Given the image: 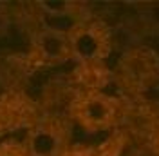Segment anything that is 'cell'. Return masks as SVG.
Segmentation results:
<instances>
[{
  "label": "cell",
  "mask_w": 159,
  "mask_h": 156,
  "mask_svg": "<svg viewBox=\"0 0 159 156\" xmlns=\"http://www.w3.org/2000/svg\"><path fill=\"white\" fill-rule=\"evenodd\" d=\"M132 156H159L156 151H152V149H139V151H136Z\"/></svg>",
  "instance_id": "cell-10"
},
{
  "label": "cell",
  "mask_w": 159,
  "mask_h": 156,
  "mask_svg": "<svg viewBox=\"0 0 159 156\" xmlns=\"http://www.w3.org/2000/svg\"><path fill=\"white\" fill-rule=\"evenodd\" d=\"M67 37L72 62H78L81 66H98L110 56L112 35L101 20H83Z\"/></svg>",
  "instance_id": "cell-2"
},
{
  "label": "cell",
  "mask_w": 159,
  "mask_h": 156,
  "mask_svg": "<svg viewBox=\"0 0 159 156\" xmlns=\"http://www.w3.org/2000/svg\"><path fill=\"white\" fill-rule=\"evenodd\" d=\"M123 80L130 87L147 89L159 78V60L152 49H134L121 62Z\"/></svg>",
  "instance_id": "cell-6"
},
{
  "label": "cell",
  "mask_w": 159,
  "mask_h": 156,
  "mask_svg": "<svg viewBox=\"0 0 159 156\" xmlns=\"http://www.w3.org/2000/svg\"><path fill=\"white\" fill-rule=\"evenodd\" d=\"M63 156H101L98 149L94 147H87V145H70Z\"/></svg>",
  "instance_id": "cell-9"
},
{
  "label": "cell",
  "mask_w": 159,
  "mask_h": 156,
  "mask_svg": "<svg viewBox=\"0 0 159 156\" xmlns=\"http://www.w3.org/2000/svg\"><path fill=\"white\" fill-rule=\"evenodd\" d=\"M119 104L103 91H85L70 102L69 115L87 133H103L114 127L118 120Z\"/></svg>",
  "instance_id": "cell-1"
},
{
  "label": "cell",
  "mask_w": 159,
  "mask_h": 156,
  "mask_svg": "<svg viewBox=\"0 0 159 156\" xmlns=\"http://www.w3.org/2000/svg\"><path fill=\"white\" fill-rule=\"evenodd\" d=\"M31 56L40 66H61L70 62L69 37L65 33L38 27L31 35Z\"/></svg>",
  "instance_id": "cell-5"
},
{
  "label": "cell",
  "mask_w": 159,
  "mask_h": 156,
  "mask_svg": "<svg viewBox=\"0 0 159 156\" xmlns=\"http://www.w3.org/2000/svg\"><path fill=\"white\" fill-rule=\"evenodd\" d=\"M0 156H29L22 140H6L0 142Z\"/></svg>",
  "instance_id": "cell-7"
},
{
  "label": "cell",
  "mask_w": 159,
  "mask_h": 156,
  "mask_svg": "<svg viewBox=\"0 0 159 156\" xmlns=\"http://www.w3.org/2000/svg\"><path fill=\"white\" fill-rule=\"evenodd\" d=\"M34 7L40 15V27L69 35L78 24L90 18L83 2L74 0H38Z\"/></svg>",
  "instance_id": "cell-4"
},
{
  "label": "cell",
  "mask_w": 159,
  "mask_h": 156,
  "mask_svg": "<svg viewBox=\"0 0 159 156\" xmlns=\"http://www.w3.org/2000/svg\"><path fill=\"white\" fill-rule=\"evenodd\" d=\"M29 156H63L70 147V127L60 116L36 120L22 140Z\"/></svg>",
  "instance_id": "cell-3"
},
{
  "label": "cell",
  "mask_w": 159,
  "mask_h": 156,
  "mask_svg": "<svg viewBox=\"0 0 159 156\" xmlns=\"http://www.w3.org/2000/svg\"><path fill=\"white\" fill-rule=\"evenodd\" d=\"M11 26H13V18H11L9 9L4 4H0V40L7 37Z\"/></svg>",
  "instance_id": "cell-8"
}]
</instances>
